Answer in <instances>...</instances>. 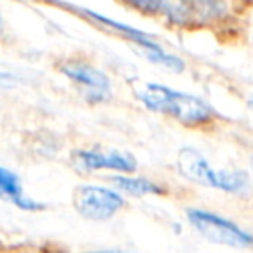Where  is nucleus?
<instances>
[{
  "label": "nucleus",
  "mask_w": 253,
  "mask_h": 253,
  "mask_svg": "<svg viewBox=\"0 0 253 253\" xmlns=\"http://www.w3.org/2000/svg\"><path fill=\"white\" fill-rule=\"evenodd\" d=\"M118 2L132 11L153 18V16H165L175 0H118Z\"/></svg>",
  "instance_id": "nucleus-10"
},
{
  "label": "nucleus",
  "mask_w": 253,
  "mask_h": 253,
  "mask_svg": "<svg viewBox=\"0 0 253 253\" xmlns=\"http://www.w3.org/2000/svg\"><path fill=\"white\" fill-rule=\"evenodd\" d=\"M94 253H102V252H94Z\"/></svg>",
  "instance_id": "nucleus-12"
},
{
  "label": "nucleus",
  "mask_w": 253,
  "mask_h": 253,
  "mask_svg": "<svg viewBox=\"0 0 253 253\" xmlns=\"http://www.w3.org/2000/svg\"><path fill=\"white\" fill-rule=\"evenodd\" d=\"M238 4L246 5V7H253V0H236Z\"/></svg>",
  "instance_id": "nucleus-11"
},
{
  "label": "nucleus",
  "mask_w": 253,
  "mask_h": 253,
  "mask_svg": "<svg viewBox=\"0 0 253 253\" xmlns=\"http://www.w3.org/2000/svg\"><path fill=\"white\" fill-rule=\"evenodd\" d=\"M73 165L80 172H101L109 170L115 173H135L137 172V160L134 155L126 151H102L99 148L90 149H77L71 155Z\"/></svg>",
  "instance_id": "nucleus-6"
},
{
  "label": "nucleus",
  "mask_w": 253,
  "mask_h": 253,
  "mask_svg": "<svg viewBox=\"0 0 253 253\" xmlns=\"http://www.w3.org/2000/svg\"><path fill=\"white\" fill-rule=\"evenodd\" d=\"M189 224L215 245L231 246V248H253V234L239 227L229 218L217 215L203 208H187Z\"/></svg>",
  "instance_id": "nucleus-3"
},
{
  "label": "nucleus",
  "mask_w": 253,
  "mask_h": 253,
  "mask_svg": "<svg viewBox=\"0 0 253 253\" xmlns=\"http://www.w3.org/2000/svg\"><path fill=\"white\" fill-rule=\"evenodd\" d=\"M0 191H2V194H4L11 203H14L19 210H25V211L43 210V203L26 196L25 191H23L19 177L7 169H0Z\"/></svg>",
  "instance_id": "nucleus-7"
},
{
  "label": "nucleus",
  "mask_w": 253,
  "mask_h": 253,
  "mask_svg": "<svg viewBox=\"0 0 253 253\" xmlns=\"http://www.w3.org/2000/svg\"><path fill=\"white\" fill-rule=\"evenodd\" d=\"M125 207V194L115 187L82 184L73 191V208L87 220L104 222Z\"/></svg>",
  "instance_id": "nucleus-4"
},
{
  "label": "nucleus",
  "mask_w": 253,
  "mask_h": 253,
  "mask_svg": "<svg viewBox=\"0 0 253 253\" xmlns=\"http://www.w3.org/2000/svg\"><path fill=\"white\" fill-rule=\"evenodd\" d=\"M232 2L236 0H191L194 21L205 25L220 23L231 14Z\"/></svg>",
  "instance_id": "nucleus-9"
},
{
  "label": "nucleus",
  "mask_w": 253,
  "mask_h": 253,
  "mask_svg": "<svg viewBox=\"0 0 253 253\" xmlns=\"http://www.w3.org/2000/svg\"><path fill=\"white\" fill-rule=\"evenodd\" d=\"M111 184L115 189H118L120 193L128 194L134 198H142V196H163L167 193L165 187H162L155 180H149L146 177H135L134 173H116L113 175Z\"/></svg>",
  "instance_id": "nucleus-8"
},
{
  "label": "nucleus",
  "mask_w": 253,
  "mask_h": 253,
  "mask_svg": "<svg viewBox=\"0 0 253 253\" xmlns=\"http://www.w3.org/2000/svg\"><path fill=\"white\" fill-rule=\"evenodd\" d=\"M252 163H253V160H252Z\"/></svg>",
  "instance_id": "nucleus-13"
},
{
  "label": "nucleus",
  "mask_w": 253,
  "mask_h": 253,
  "mask_svg": "<svg viewBox=\"0 0 253 253\" xmlns=\"http://www.w3.org/2000/svg\"><path fill=\"white\" fill-rule=\"evenodd\" d=\"M177 170L189 182L224 193L241 194L250 184L248 175L243 170H215L208 160L194 148L180 149L177 155Z\"/></svg>",
  "instance_id": "nucleus-2"
},
{
  "label": "nucleus",
  "mask_w": 253,
  "mask_h": 253,
  "mask_svg": "<svg viewBox=\"0 0 253 253\" xmlns=\"http://www.w3.org/2000/svg\"><path fill=\"white\" fill-rule=\"evenodd\" d=\"M135 94L149 111L169 116L187 128H208L218 120L217 111L201 97L173 90L162 84H141Z\"/></svg>",
  "instance_id": "nucleus-1"
},
{
  "label": "nucleus",
  "mask_w": 253,
  "mask_h": 253,
  "mask_svg": "<svg viewBox=\"0 0 253 253\" xmlns=\"http://www.w3.org/2000/svg\"><path fill=\"white\" fill-rule=\"evenodd\" d=\"M59 71L80 88L84 99L92 104H101L111 99V80L94 64L82 59H66L59 64Z\"/></svg>",
  "instance_id": "nucleus-5"
}]
</instances>
